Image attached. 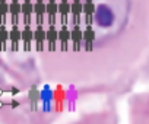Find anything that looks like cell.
Returning a JSON list of instances; mask_svg holds the SVG:
<instances>
[{"label":"cell","mask_w":149,"mask_h":124,"mask_svg":"<svg viewBox=\"0 0 149 124\" xmlns=\"http://www.w3.org/2000/svg\"><path fill=\"white\" fill-rule=\"evenodd\" d=\"M94 22L100 26V28H111L116 22V13L111 9V6L105 5V3H100L95 8V13H94Z\"/></svg>","instance_id":"obj_1"},{"label":"cell","mask_w":149,"mask_h":124,"mask_svg":"<svg viewBox=\"0 0 149 124\" xmlns=\"http://www.w3.org/2000/svg\"><path fill=\"white\" fill-rule=\"evenodd\" d=\"M70 41L73 42V50L79 51L81 45L84 44V31L81 28V25H74L73 29L70 31Z\"/></svg>","instance_id":"obj_2"},{"label":"cell","mask_w":149,"mask_h":124,"mask_svg":"<svg viewBox=\"0 0 149 124\" xmlns=\"http://www.w3.org/2000/svg\"><path fill=\"white\" fill-rule=\"evenodd\" d=\"M82 13H84V3L81 0H73V3H70V15L74 25H79Z\"/></svg>","instance_id":"obj_3"},{"label":"cell","mask_w":149,"mask_h":124,"mask_svg":"<svg viewBox=\"0 0 149 124\" xmlns=\"http://www.w3.org/2000/svg\"><path fill=\"white\" fill-rule=\"evenodd\" d=\"M9 15L12 18V26L18 25L19 22V16L22 15V3L19 0H12L9 3Z\"/></svg>","instance_id":"obj_4"},{"label":"cell","mask_w":149,"mask_h":124,"mask_svg":"<svg viewBox=\"0 0 149 124\" xmlns=\"http://www.w3.org/2000/svg\"><path fill=\"white\" fill-rule=\"evenodd\" d=\"M34 41H35V44H37V50H38V51H42V50H44V44H45V41H47L44 25H37V28L34 29Z\"/></svg>","instance_id":"obj_5"},{"label":"cell","mask_w":149,"mask_h":124,"mask_svg":"<svg viewBox=\"0 0 149 124\" xmlns=\"http://www.w3.org/2000/svg\"><path fill=\"white\" fill-rule=\"evenodd\" d=\"M58 13V3L56 0H48L45 3V15L48 16V24L56 25V15Z\"/></svg>","instance_id":"obj_6"},{"label":"cell","mask_w":149,"mask_h":124,"mask_svg":"<svg viewBox=\"0 0 149 124\" xmlns=\"http://www.w3.org/2000/svg\"><path fill=\"white\" fill-rule=\"evenodd\" d=\"M32 13H34V3H32V0H24V2H22V18H24V25H31Z\"/></svg>","instance_id":"obj_7"},{"label":"cell","mask_w":149,"mask_h":124,"mask_svg":"<svg viewBox=\"0 0 149 124\" xmlns=\"http://www.w3.org/2000/svg\"><path fill=\"white\" fill-rule=\"evenodd\" d=\"M9 41L12 42V50L16 51L19 42L22 41V29L19 28V25H13L12 29H9Z\"/></svg>","instance_id":"obj_8"},{"label":"cell","mask_w":149,"mask_h":124,"mask_svg":"<svg viewBox=\"0 0 149 124\" xmlns=\"http://www.w3.org/2000/svg\"><path fill=\"white\" fill-rule=\"evenodd\" d=\"M45 38L48 42V50L54 51L56 50V44L58 41V31L56 29V25H50L48 29L45 31Z\"/></svg>","instance_id":"obj_9"},{"label":"cell","mask_w":149,"mask_h":124,"mask_svg":"<svg viewBox=\"0 0 149 124\" xmlns=\"http://www.w3.org/2000/svg\"><path fill=\"white\" fill-rule=\"evenodd\" d=\"M34 15L37 19V25H44V15H45V2L44 0H35Z\"/></svg>","instance_id":"obj_10"},{"label":"cell","mask_w":149,"mask_h":124,"mask_svg":"<svg viewBox=\"0 0 149 124\" xmlns=\"http://www.w3.org/2000/svg\"><path fill=\"white\" fill-rule=\"evenodd\" d=\"M95 8H97V5L92 2V0H85V3H84V15H85L86 25H92V22H94Z\"/></svg>","instance_id":"obj_11"},{"label":"cell","mask_w":149,"mask_h":124,"mask_svg":"<svg viewBox=\"0 0 149 124\" xmlns=\"http://www.w3.org/2000/svg\"><path fill=\"white\" fill-rule=\"evenodd\" d=\"M34 41V29L31 25H25L22 29V42H24V48L28 51L31 50V42Z\"/></svg>","instance_id":"obj_12"},{"label":"cell","mask_w":149,"mask_h":124,"mask_svg":"<svg viewBox=\"0 0 149 124\" xmlns=\"http://www.w3.org/2000/svg\"><path fill=\"white\" fill-rule=\"evenodd\" d=\"M84 42L86 44V51H91L92 45L95 42V31H94L92 25H86V28L84 31Z\"/></svg>","instance_id":"obj_13"},{"label":"cell","mask_w":149,"mask_h":124,"mask_svg":"<svg viewBox=\"0 0 149 124\" xmlns=\"http://www.w3.org/2000/svg\"><path fill=\"white\" fill-rule=\"evenodd\" d=\"M58 15L61 16V25H67V16L70 15L69 0H61V2L58 3Z\"/></svg>","instance_id":"obj_14"},{"label":"cell","mask_w":149,"mask_h":124,"mask_svg":"<svg viewBox=\"0 0 149 124\" xmlns=\"http://www.w3.org/2000/svg\"><path fill=\"white\" fill-rule=\"evenodd\" d=\"M58 41L61 44V50L66 51L67 50V44L70 41V31H69L67 25H61V29L58 31Z\"/></svg>","instance_id":"obj_15"},{"label":"cell","mask_w":149,"mask_h":124,"mask_svg":"<svg viewBox=\"0 0 149 124\" xmlns=\"http://www.w3.org/2000/svg\"><path fill=\"white\" fill-rule=\"evenodd\" d=\"M6 42H9V29L2 25L0 26V48L2 50L6 48Z\"/></svg>","instance_id":"obj_16"},{"label":"cell","mask_w":149,"mask_h":124,"mask_svg":"<svg viewBox=\"0 0 149 124\" xmlns=\"http://www.w3.org/2000/svg\"><path fill=\"white\" fill-rule=\"evenodd\" d=\"M9 15V3L6 0H0V24L5 25V19Z\"/></svg>","instance_id":"obj_17"},{"label":"cell","mask_w":149,"mask_h":124,"mask_svg":"<svg viewBox=\"0 0 149 124\" xmlns=\"http://www.w3.org/2000/svg\"><path fill=\"white\" fill-rule=\"evenodd\" d=\"M29 98H31V102H34V107H35V104H37V101H38V91H37L35 88L31 91V94H29Z\"/></svg>","instance_id":"obj_18"}]
</instances>
